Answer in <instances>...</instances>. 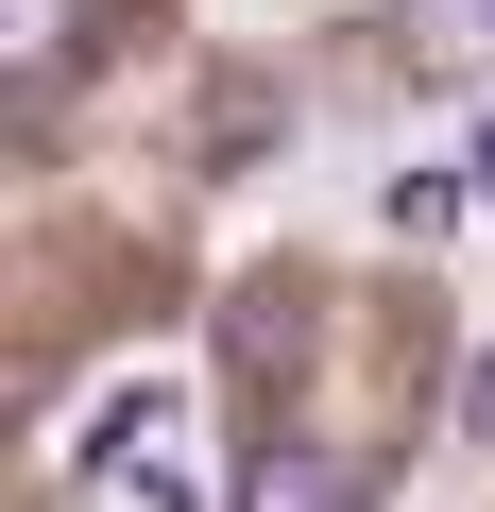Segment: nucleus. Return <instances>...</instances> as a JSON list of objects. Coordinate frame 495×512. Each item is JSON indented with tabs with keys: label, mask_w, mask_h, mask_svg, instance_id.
Instances as JSON below:
<instances>
[{
	"label": "nucleus",
	"mask_w": 495,
	"mask_h": 512,
	"mask_svg": "<svg viewBox=\"0 0 495 512\" xmlns=\"http://www.w3.org/2000/svg\"><path fill=\"white\" fill-rule=\"evenodd\" d=\"M69 478H86V495H120V512H205V461H188V376H120V393L86 410Z\"/></svg>",
	"instance_id": "obj_1"
},
{
	"label": "nucleus",
	"mask_w": 495,
	"mask_h": 512,
	"mask_svg": "<svg viewBox=\"0 0 495 512\" xmlns=\"http://www.w3.org/2000/svg\"><path fill=\"white\" fill-rule=\"evenodd\" d=\"M359 495H376V444H274L239 478V512H359Z\"/></svg>",
	"instance_id": "obj_2"
},
{
	"label": "nucleus",
	"mask_w": 495,
	"mask_h": 512,
	"mask_svg": "<svg viewBox=\"0 0 495 512\" xmlns=\"http://www.w3.org/2000/svg\"><path fill=\"white\" fill-rule=\"evenodd\" d=\"M0 69H18V86H69L86 69V0H0Z\"/></svg>",
	"instance_id": "obj_3"
},
{
	"label": "nucleus",
	"mask_w": 495,
	"mask_h": 512,
	"mask_svg": "<svg viewBox=\"0 0 495 512\" xmlns=\"http://www.w3.org/2000/svg\"><path fill=\"white\" fill-rule=\"evenodd\" d=\"M461 205H478V171H410L393 188V239H461Z\"/></svg>",
	"instance_id": "obj_4"
},
{
	"label": "nucleus",
	"mask_w": 495,
	"mask_h": 512,
	"mask_svg": "<svg viewBox=\"0 0 495 512\" xmlns=\"http://www.w3.org/2000/svg\"><path fill=\"white\" fill-rule=\"evenodd\" d=\"M461 444H495V359H478V393H461Z\"/></svg>",
	"instance_id": "obj_5"
},
{
	"label": "nucleus",
	"mask_w": 495,
	"mask_h": 512,
	"mask_svg": "<svg viewBox=\"0 0 495 512\" xmlns=\"http://www.w3.org/2000/svg\"><path fill=\"white\" fill-rule=\"evenodd\" d=\"M461 171H478V205H495V137H478V154H461Z\"/></svg>",
	"instance_id": "obj_6"
},
{
	"label": "nucleus",
	"mask_w": 495,
	"mask_h": 512,
	"mask_svg": "<svg viewBox=\"0 0 495 512\" xmlns=\"http://www.w3.org/2000/svg\"><path fill=\"white\" fill-rule=\"evenodd\" d=\"M461 18H478V52H495V0H461Z\"/></svg>",
	"instance_id": "obj_7"
}]
</instances>
